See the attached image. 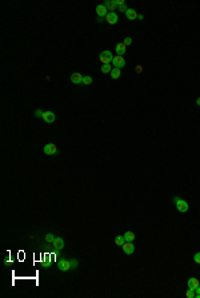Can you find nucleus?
<instances>
[{"mask_svg": "<svg viewBox=\"0 0 200 298\" xmlns=\"http://www.w3.org/2000/svg\"><path fill=\"white\" fill-rule=\"evenodd\" d=\"M120 75H122L120 68H112V71H111V78H112V79H119Z\"/></svg>", "mask_w": 200, "mask_h": 298, "instance_id": "nucleus-18", "label": "nucleus"}, {"mask_svg": "<svg viewBox=\"0 0 200 298\" xmlns=\"http://www.w3.org/2000/svg\"><path fill=\"white\" fill-rule=\"evenodd\" d=\"M135 237H136V235H135L132 231H127V233L124 234L125 242H134V241H135Z\"/></svg>", "mask_w": 200, "mask_h": 298, "instance_id": "nucleus-17", "label": "nucleus"}, {"mask_svg": "<svg viewBox=\"0 0 200 298\" xmlns=\"http://www.w3.org/2000/svg\"><path fill=\"white\" fill-rule=\"evenodd\" d=\"M117 20H119V18H117V15L115 12H108V15L106 16V22L108 24H116Z\"/></svg>", "mask_w": 200, "mask_h": 298, "instance_id": "nucleus-11", "label": "nucleus"}, {"mask_svg": "<svg viewBox=\"0 0 200 298\" xmlns=\"http://www.w3.org/2000/svg\"><path fill=\"white\" fill-rule=\"evenodd\" d=\"M57 267H59L60 271H68V270H71V261L69 259H66V258H62V259H59V262H57Z\"/></svg>", "mask_w": 200, "mask_h": 298, "instance_id": "nucleus-2", "label": "nucleus"}, {"mask_svg": "<svg viewBox=\"0 0 200 298\" xmlns=\"http://www.w3.org/2000/svg\"><path fill=\"white\" fill-rule=\"evenodd\" d=\"M116 54L119 55V56H123V55L125 54V44L124 43H119V44L116 46Z\"/></svg>", "mask_w": 200, "mask_h": 298, "instance_id": "nucleus-15", "label": "nucleus"}, {"mask_svg": "<svg viewBox=\"0 0 200 298\" xmlns=\"http://www.w3.org/2000/svg\"><path fill=\"white\" fill-rule=\"evenodd\" d=\"M141 70H143V68H141V66H138V67H136V72H141Z\"/></svg>", "mask_w": 200, "mask_h": 298, "instance_id": "nucleus-31", "label": "nucleus"}, {"mask_svg": "<svg viewBox=\"0 0 200 298\" xmlns=\"http://www.w3.org/2000/svg\"><path fill=\"white\" fill-rule=\"evenodd\" d=\"M122 248H123V251H124L125 254H128V255L135 251V246H134V243H132V242H125Z\"/></svg>", "mask_w": 200, "mask_h": 298, "instance_id": "nucleus-12", "label": "nucleus"}, {"mask_svg": "<svg viewBox=\"0 0 200 298\" xmlns=\"http://www.w3.org/2000/svg\"><path fill=\"white\" fill-rule=\"evenodd\" d=\"M83 78H84V76L81 75L80 72H75L71 75V82L73 83V84H83Z\"/></svg>", "mask_w": 200, "mask_h": 298, "instance_id": "nucleus-8", "label": "nucleus"}, {"mask_svg": "<svg viewBox=\"0 0 200 298\" xmlns=\"http://www.w3.org/2000/svg\"><path fill=\"white\" fill-rule=\"evenodd\" d=\"M187 285H188V289L195 290L196 287H199V286H200V282L197 281V278H190V279H188V282H187Z\"/></svg>", "mask_w": 200, "mask_h": 298, "instance_id": "nucleus-13", "label": "nucleus"}, {"mask_svg": "<svg viewBox=\"0 0 200 298\" xmlns=\"http://www.w3.org/2000/svg\"><path fill=\"white\" fill-rule=\"evenodd\" d=\"M99 59H100V62H101V64H110V63H112V60H113V55L111 51H103V52L100 54Z\"/></svg>", "mask_w": 200, "mask_h": 298, "instance_id": "nucleus-1", "label": "nucleus"}, {"mask_svg": "<svg viewBox=\"0 0 200 298\" xmlns=\"http://www.w3.org/2000/svg\"><path fill=\"white\" fill-rule=\"evenodd\" d=\"M175 206H176V209H178L180 212H187L188 209H190V205H188L187 201L180 199V198H179V199L175 202Z\"/></svg>", "mask_w": 200, "mask_h": 298, "instance_id": "nucleus-3", "label": "nucleus"}, {"mask_svg": "<svg viewBox=\"0 0 200 298\" xmlns=\"http://www.w3.org/2000/svg\"><path fill=\"white\" fill-rule=\"evenodd\" d=\"M195 293H196V295H195V298H200V286L199 287L195 289Z\"/></svg>", "mask_w": 200, "mask_h": 298, "instance_id": "nucleus-28", "label": "nucleus"}, {"mask_svg": "<svg viewBox=\"0 0 200 298\" xmlns=\"http://www.w3.org/2000/svg\"><path fill=\"white\" fill-rule=\"evenodd\" d=\"M52 248L56 253H60V251L64 249V239H63L62 237H56L55 241L52 242Z\"/></svg>", "mask_w": 200, "mask_h": 298, "instance_id": "nucleus-4", "label": "nucleus"}, {"mask_svg": "<svg viewBox=\"0 0 200 298\" xmlns=\"http://www.w3.org/2000/svg\"><path fill=\"white\" fill-rule=\"evenodd\" d=\"M195 295H196V293H195V290H192V289H188L187 293H185V297L187 298H195Z\"/></svg>", "mask_w": 200, "mask_h": 298, "instance_id": "nucleus-22", "label": "nucleus"}, {"mask_svg": "<svg viewBox=\"0 0 200 298\" xmlns=\"http://www.w3.org/2000/svg\"><path fill=\"white\" fill-rule=\"evenodd\" d=\"M117 11H120V12L125 13L127 11H128V7H127V4H123V6H119V7H117Z\"/></svg>", "mask_w": 200, "mask_h": 298, "instance_id": "nucleus-24", "label": "nucleus"}, {"mask_svg": "<svg viewBox=\"0 0 200 298\" xmlns=\"http://www.w3.org/2000/svg\"><path fill=\"white\" fill-rule=\"evenodd\" d=\"M55 235L52 234V233H47V234L44 235V239H45V243H48V245H52V242L55 241Z\"/></svg>", "mask_w": 200, "mask_h": 298, "instance_id": "nucleus-16", "label": "nucleus"}, {"mask_svg": "<svg viewBox=\"0 0 200 298\" xmlns=\"http://www.w3.org/2000/svg\"><path fill=\"white\" fill-rule=\"evenodd\" d=\"M115 1H116V6H117V7H119V6H123V4H125V3H124V0H115Z\"/></svg>", "mask_w": 200, "mask_h": 298, "instance_id": "nucleus-29", "label": "nucleus"}, {"mask_svg": "<svg viewBox=\"0 0 200 298\" xmlns=\"http://www.w3.org/2000/svg\"><path fill=\"white\" fill-rule=\"evenodd\" d=\"M124 44H125V47H127V46H129V44H132V39L131 38H125L124 39Z\"/></svg>", "mask_w": 200, "mask_h": 298, "instance_id": "nucleus-27", "label": "nucleus"}, {"mask_svg": "<svg viewBox=\"0 0 200 298\" xmlns=\"http://www.w3.org/2000/svg\"><path fill=\"white\" fill-rule=\"evenodd\" d=\"M125 16H127V19H129V20H136L138 19V12L135 10H132V8H128V11L125 12Z\"/></svg>", "mask_w": 200, "mask_h": 298, "instance_id": "nucleus-14", "label": "nucleus"}, {"mask_svg": "<svg viewBox=\"0 0 200 298\" xmlns=\"http://www.w3.org/2000/svg\"><path fill=\"white\" fill-rule=\"evenodd\" d=\"M104 7H106L110 12H115V10H117V6H116L115 0H106V1H104Z\"/></svg>", "mask_w": 200, "mask_h": 298, "instance_id": "nucleus-9", "label": "nucleus"}, {"mask_svg": "<svg viewBox=\"0 0 200 298\" xmlns=\"http://www.w3.org/2000/svg\"><path fill=\"white\" fill-rule=\"evenodd\" d=\"M44 112H45V111H43V110H40V108H39V110H36V111H35V116H36V118H43L44 116Z\"/></svg>", "mask_w": 200, "mask_h": 298, "instance_id": "nucleus-25", "label": "nucleus"}, {"mask_svg": "<svg viewBox=\"0 0 200 298\" xmlns=\"http://www.w3.org/2000/svg\"><path fill=\"white\" fill-rule=\"evenodd\" d=\"M96 13H97V16H99V19H104V18L108 15V10L104 7V4H99V6L96 7Z\"/></svg>", "mask_w": 200, "mask_h": 298, "instance_id": "nucleus-7", "label": "nucleus"}, {"mask_svg": "<svg viewBox=\"0 0 200 298\" xmlns=\"http://www.w3.org/2000/svg\"><path fill=\"white\" fill-rule=\"evenodd\" d=\"M55 119H56V116H55V114H53L52 111H45V112H44L43 121L45 122V123H53V122H55Z\"/></svg>", "mask_w": 200, "mask_h": 298, "instance_id": "nucleus-10", "label": "nucleus"}, {"mask_svg": "<svg viewBox=\"0 0 200 298\" xmlns=\"http://www.w3.org/2000/svg\"><path fill=\"white\" fill-rule=\"evenodd\" d=\"M115 243L117 245V246H123V245L125 243V239H124V235H117V237L115 238Z\"/></svg>", "mask_w": 200, "mask_h": 298, "instance_id": "nucleus-19", "label": "nucleus"}, {"mask_svg": "<svg viewBox=\"0 0 200 298\" xmlns=\"http://www.w3.org/2000/svg\"><path fill=\"white\" fill-rule=\"evenodd\" d=\"M196 104L200 107V98H197V99H196Z\"/></svg>", "mask_w": 200, "mask_h": 298, "instance_id": "nucleus-32", "label": "nucleus"}, {"mask_svg": "<svg viewBox=\"0 0 200 298\" xmlns=\"http://www.w3.org/2000/svg\"><path fill=\"white\" fill-rule=\"evenodd\" d=\"M112 64L115 66V68H122V67L125 66V59H124L123 56H119V55H116V56H113Z\"/></svg>", "mask_w": 200, "mask_h": 298, "instance_id": "nucleus-6", "label": "nucleus"}, {"mask_svg": "<svg viewBox=\"0 0 200 298\" xmlns=\"http://www.w3.org/2000/svg\"><path fill=\"white\" fill-rule=\"evenodd\" d=\"M44 154L45 155H56L57 154V147L53 144V143H47L43 149Z\"/></svg>", "mask_w": 200, "mask_h": 298, "instance_id": "nucleus-5", "label": "nucleus"}, {"mask_svg": "<svg viewBox=\"0 0 200 298\" xmlns=\"http://www.w3.org/2000/svg\"><path fill=\"white\" fill-rule=\"evenodd\" d=\"M138 19H139V20H143V19H144L143 15H138Z\"/></svg>", "mask_w": 200, "mask_h": 298, "instance_id": "nucleus-33", "label": "nucleus"}, {"mask_svg": "<svg viewBox=\"0 0 200 298\" xmlns=\"http://www.w3.org/2000/svg\"><path fill=\"white\" fill-rule=\"evenodd\" d=\"M92 82H94V79H92L90 75H85L84 78H83V86H91Z\"/></svg>", "mask_w": 200, "mask_h": 298, "instance_id": "nucleus-20", "label": "nucleus"}, {"mask_svg": "<svg viewBox=\"0 0 200 298\" xmlns=\"http://www.w3.org/2000/svg\"><path fill=\"white\" fill-rule=\"evenodd\" d=\"M194 261L197 263V265H200V253H196L194 255Z\"/></svg>", "mask_w": 200, "mask_h": 298, "instance_id": "nucleus-26", "label": "nucleus"}, {"mask_svg": "<svg viewBox=\"0 0 200 298\" xmlns=\"http://www.w3.org/2000/svg\"><path fill=\"white\" fill-rule=\"evenodd\" d=\"M71 261V267L73 270L75 269H78V266H79V262H78V259H75V258H72V259H69Z\"/></svg>", "mask_w": 200, "mask_h": 298, "instance_id": "nucleus-23", "label": "nucleus"}, {"mask_svg": "<svg viewBox=\"0 0 200 298\" xmlns=\"http://www.w3.org/2000/svg\"><path fill=\"white\" fill-rule=\"evenodd\" d=\"M3 263H4V265H6V266H8V263H10V259H8V255H7V257H6V258H4Z\"/></svg>", "mask_w": 200, "mask_h": 298, "instance_id": "nucleus-30", "label": "nucleus"}, {"mask_svg": "<svg viewBox=\"0 0 200 298\" xmlns=\"http://www.w3.org/2000/svg\"><path fill=\"white\" fill-rule=\"evenodd\" d=\"M112 68H111V64H103L101 66V72L103 74H111Z\"/></svg>", "mask_w": 200, "mask_h": 298, "instance_id": "nucleus-21", "label": "nucleus"}]
</instances>
